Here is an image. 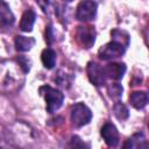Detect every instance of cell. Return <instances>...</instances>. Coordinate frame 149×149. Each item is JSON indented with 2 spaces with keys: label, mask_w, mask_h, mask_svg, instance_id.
Masks as SVG:
<instances>
[{
  "label": "cell",
  "mask_w": 149,
  "mask_h": 149,
  "mask_svg": "<svg viewBox=\"0 0 149 149\" xmlns=\"http://www.w3.org/2000/svg\"><path fill=\"white\" fill-rule=\"evenodd\" d=\"M40 92L44 95L45 104H47V111L49 113H54L62 106L64 95L58 90L52 88L50 86H42L40 88Z\"/></svg>",
  "instance_id": "obj_1"
},
{
  "label": "cell",
  "mask_w": 149,
  "mask_h": 149,
  "mask_svg": "<svg viewBox=\"0 0 149 149\" xmlns=\"http://www.w3.org/2000/svg\"><path fill=\"white\" fill-rule=\"evenodd\" d=\"M92 119L91 109L83 102H78L71 108V121L76 127H83L87 125Z\"/></svg>",
  "instance_id": "obj_2"
},
{
  "label": "cell",
  "mask_w": 149,
  "mask_h": 149,
  "mask_svg": "<svg viewBox=\"0 0 149 149\" xmlns=\"http://www.w3.org/2000/svg\"><path fill=\"white\" fill-rule=\"evenodd\" d=\"M126 47H123L122 44L115 42V41H111L109 43L105 44L104 47H101L99 49V57L104 61H109L113 58H118L120 56H122L125 54Z\"/></svg>",
  "instance_id": "obj_3"
},
{
  "label": "cell",
  "mask_w": 149,
  "mask_h": 149,
  "mask_svg": "<svg viewBox=\"0 0 149 149\" xmlns=\"http://www.w3.org/2000/svg\"><path fill=\"white\" fill-rule=\"evenodd\" d=\"M97 13V3L93 0H84L79 2L76 12V16L79 21H91Z\"/></svg>",
  "instance_id": "obj_4"
},
{
  "label": "cell",
  "mask_w": 149,
  "mask_h": 149,
  "mask_svg": "<svg viewBox=\"0 0 149 149\" xmlns=\"http://www.w3.org/2000/svg\"><path fill=\"white\" fill-rule=\"evenodd\" d=\"M87 74H88L90 81L95 86H100L106 81V74H105L104 68H101L99 64L94 62H90L87 64Z\"/></svg>",
  "instance_id": "obj_5"
},
{
  "label": "cell",
  "mask_w": 149,
  "mask_h": 149,
  "mask_svg": "<svg viewBox=\"0 0 149 149\" xmlns=\"http://www.w3.org/2000/svg\"><path fill=\"white\" fill-rule=\"evenodd\" d=\"M77 37H78V41L81 43V45H84L85 48H91L94 44V41H95L94 28L91 27V26L78 27Z\"/></svg>",
  "instance_id": "obj_6"
},
{
  "label": "cell",
  "mask_w": 149,
  "mask_h": 149,
  "mask_svg": "<svg viewBox=\"0 0 149 149\" xmlns=\"http://www.w3.org/2000/svg\"><path fill=\"white\" fill-rule=\"evenodd\" d=\"M101 136H102L104 141L106 142V144L109 146V147H115L119 143L118 129L111 122H107V123H105L102 126V128H101Z\"/></svg>",
  "instance_id": "obj_7"
},
{
  "label": "cell",
  "mask_w": 149,
  "mask_h": 149,
  "mask_svg": "<svg viewBox=\"0 0 149 149\" xmlns=\"http://www.w3.org/2000/svg\"><path fill=\"white\" fill-rule=\"evenodd\" d=\"M104 71L106 77L114 80H119L123 77L126 72V65L123 63H108L104 68Z\"/></svg>",
  "instance_id": "obj_8"
},
{
  "label": "cell",
  "mask_w": 149,
  "mask_h": 149,
  "mask_svg": "<svg viewBox=\"0 0 149 149\" xmlns=\"http://www.w3.org/2000/svg\"><path fill=\"white\" fill-rule=\"evenodd\" d=\"M14 14L12 13L9 6L5 2L0 3V27H9L14 23Z\"/></svg>",
  "instance_id": "obj_9"
},
{
  "label": "cell",
  "mask_w": 149,
  "mask_h": 149,
  "mask_svg": "<svg viewBox=\"0 0 149 149\" xmlns=\"http://www.w3.org/2000/svg\"><path fill=\"white\" fill-rule=\"evenodd\" d=\"M129 101L134 108L142 109L148 102V95L143 91H135L129 95Z\"/></svg>",
  "instance_id": "obj_10"
},
{
  "label": "cell",
  "mask_w": 149,
  "mask_h": 149,
  "mask_svg": "<svg viewBox=\"0 0 149 149\" xmlns=\"http://www.w3.org/2000/svg\"><path fill=\"white\" fill-rule=\"evenodd\" d=\"M35 19H36V15H35L34 10H31V9L26 10L23 13L21 22H20L21 30L22 31H31V29L34 27V23H35Z\"/></svg>",
  "instance_id": "obj_11"
},
{
  "label": "cell",
  "mask_w": 149,
  "mask_h": 149,
  "mask_svg": "<svg viewBox=\"0 0 149 149\" xmlns=\"http://www.w3.org/2000/svg\"><path fill=\"white\" fill-rule=\"evenodd\" d=\"M125 148H147V142L144 139V135L142 133L134 134L132 137L127 140V142L123 146Z\"/></svg>",
  "instance_id": "obj_12"
},
{
  "label": "cell",
  "mask_w": 149,
  "mask_h": 149,
  "mask_svg": "<svg viewBox=\"0 0 149 149\" xmlns=\"http://www.w3.org/2000/svg\"><path fill=\"white\" fill-rule=\"evenodd\" d=\"M35 44V40L33 37H26V36H16L15 38V47L19 51H28L31 49V47Z\"/></svg>",
  "instance_id": "obj_13"
},
{
  "label": "cell",
  "mask_w": 149,
  "mask_h": 149,
  "mask_svg": "<svg viewBox=\"0 0 149 149\" xmlns=\"http://www.w3.org/2000/svg\"><path fill=\"white\" fill-rule=\"evenodd\" d=\"M41 59L43 65L47 69H52L56 64V52L52 49H44L42 55H41Z\"/></svg>",
  "instance_id": "obj_14"
},
{
  "label": "cell",
  "mask_w": 149,
  "mask_h": 149,
  "mask_svg": "<svg viewBox=\"0 0 149 149\" xmlns=\"http://www.w3.org/2000/svg\"><path fill=\"white\" fill-rule=\"evenodd\" d=\"M111 35H112V41H115V42L122 44L126 48L128 47V44H129V36H128L127 33L121 31V30H118V29H114L111 33Z\"/></svg>",
  "instance_id": "obj_15"
},
{
  "label": "cell",
  "mask_w": 149,
  "mask_h": 149,
  "mask_svg": "<svg viewBox=\"0 0 149 149\" xmlns=\"http://www.w3.org/2000/svg\"><path fill=\"white\" fill-rule=\"evenodd\" d=\"M113 112H114V115H115L119 120H126V119H128V116H129L128 108L126 107V105H123V104L120 102V101H118V102L114 105Z\"/></svg>",
  "instance_id": "obj_16"
},
{
  "label": "cell",
  "mask_w": 149,
  "mask_h": 149,
  "mask_svg": "<svg viewBox=\"0 0 149 149\" xmlns=\"http://www.w3.org/2000/svg\"><path fill=\"white\" fill-rule=\"evenodd\" d=\"M108 92H109V95L114 99H118L121 97L122 94V86L118 83L115 84H112L111 86H108Z\"/></svg>",
  "instance_id": "obj_17"
},
{
  "label": "cell",
  "mask_w": 149,
  "mask_h": 149,
  "mask_svg": "<svg viewBox=\"0 0 149 149\" xmlns=\"http://www.w3.org/2000/svg\"><path fill=\"white\" fill-rule=\"evenodd\" d=\"M17 61H19V64L21 65V68L23 69V71H24V72H28V71L30 70V61H29L28 58H26V57H22V56H21Z\"/></svg>",
  "instance_id": "obj_18"
},
{
  "label": "cell",
  "mask_w": 149,
  "mask_h": 149,
  "mask_svg": "<svg viewBox=\"0 0 149 149\" xmlns=\"http://www.w3.org/2000/svg\"><path fill=\"white\" fill-rule=\"evenodd\" d=\"M35 1L37 2V5L41 7V9L43 12H48L52 3V0H35Z\"/></svg>",
  "instance_id": "obj_19"
},
{
  "label": "cell",
  "mask_w": 149,
  "mask_h": 149,
  "mask_svg": "<svg viewBox=\"0 0 149 149\" xmlns=\"http://www.w3.org/2000/svg\"><path fill=\"white\" fill-rule=\"evenodd\" d=\"M71 146L72 147H85V143H83L78 136H72V139H71Z\"/></svg>",
  "instance_id": "obj_20"
},
{
  "label": "cell",
  "mask_w": 149,
  "mask_h": 149,
  "mask_svg": "<svg viewBox=\"0 0 149 149\" xmlns=\"http://www.w3.org/2000/svg\"><path fill=\"white\" fill-rule=\"evenodd\" d=\"M64 1H72V0H64Z\"/></svg>",
  "instance_id": "obj_21"
}]
</instances>
